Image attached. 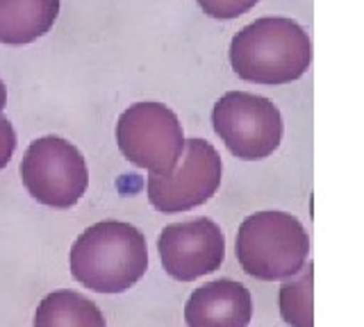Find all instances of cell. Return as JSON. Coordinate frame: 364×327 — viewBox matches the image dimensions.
Instances as JSON below:
<instances>
[{"label":"cell","mask_w":364,"mask_h":327,"mask_svg":"<svg viewBox=\"0 0 364 327\" xmlns=\"http://www.w3.org/2000/svg\"><path fill=\"white\" fill-rule=\"evenodd\" d=\"M312 41L307 32L284 16H262L230 41V66L246 82L287 84L310 69Z\"/></svg>","instance_id":"obj_1"},{"label":"cell","mask_w":364,"mask_h":327,"mask_svg":"<svg viewBox=\"0 0 364 327\" xmlns=\"http://www.w3.org/2000/svg\"><path fill=\"white\" fill-rule=\"evenodd\" d=\"M148 248L130 223L102 221L87 228L71 248V273L91 291L121 293L146 273Z\"/></svg>","instance_id":"obj_2"},{"label":"cell","mask_w":364,"mask_h":327,"mask_svg":"<svg viewBox=\"0 0 364 327\" xmlns=\"http://www.w3.org/2000/svg\"><path fill=\"white\" fill-rule=\"evenodd\" d=\"M237 259L248 275L276 282L294 277L310 255V236L284 211H257L237 232Z\"/></svg>","instance_id":"obj_3"},{"label":"cell","mask_w":364,"mask_h":327,"mask_svg":"<svg viewBox=\"0 0 364 327\" xmlns=\"http://www.w3.org/2000/svg\"><path fill=\"white\" fill-rule=\"evenodd\" d=\"M121 155L151 175H168L185 150V134L173 109L162 103H134L119 116Z\"/></svg>","instance_id":"obj_4"},{"label":"cell","mask_w":364,"mask_h":327,"mask_svg":"<svg viewBox=\"0 0 364 327\" xmlns=\"http://www.w3.org/2000/svg\"><path fill=\"white\" fill-rule=\"evenodd\" d=\"M23 184L28 194L55 209L73 207L89 187L85 157L71 141L62 137L34 139L21 164Z\"/></svg>","instance_id":"obj_5"},{"label":"cell","mask_w":364,"mask_h":327,"mask_svg":"<svg viewBox=\"0 0 364 327\" xmlns=\"http://www.w3.org/2000/svg\"><path fill=\"white\" fill-rule=\"evenodd\" d=\"M212 126L235 157L244 162L267 160L282 141L280 109L269 98L230 92L216 100Z\"/></svg>","instance_id":"obj_6"},{"label":"cell","mask_w":364,"mask_h":327,"mask_svg":"<svg viewBox=\"0 0 364 327\" xmlns=\"http://www.w3.org/2000/svg\"><path fill=\"white\" fill-rule=\"evenodd\" d=\"M221 184V157L205 139H185V150L168 175H148V200L162 214L205 205Z\"/></svg>","instance_id":"obj_7"},{"label":"cell","mask_w":364,"mask_h":327,"mask_svg":"<svg viewBox=\"0 0 364 327\" xmlns=\"http://www.w3.org/2000/svg\"><path fill=\"white\" fill-rule=\"evenodd\" d=\"M159 257L164 270L180 282H193L219 270L225 257V236L210 218L166 225L159 234Z\"/></svg>","instance_id":"obj_8"},{"label":"cell","mask_w":364,"mask_h":327,"mask_svg":"<svg viewBox=\"0 0 364 327\" xmlns=\"http://www.w3.org/2000/svg\"><path fill=\"white\" fill-rule=\"evenodd\" d=\"M253 318V300L244 284L235 279H216L196 289L187 300V327H248Z\"/></svg>","instance_id":"obj_9"},{"label":"cell","mask_w":364,"mask_h":327,"mask_svg":"<svg viewBox=\"0 0 364 327\" xmlns=\"http://www.w3.org/2000/svg\"><path fill=\"white\" fill-rule=\"evenodd\" d=\"M57 16L60 0H0V43L26 46L48 35Z\"/></svg>","instance_id":"obj_10"},{"label":"cell","mask_w":364,"mask_h":327,"mask_svg":"<svg viewBox=\"0 0 364 327\" xmlns=\"http://www.w3.org/2000/svg\"><path fill=\"white\" fill-rule=\"evenodd\" d=\"M34 327H107V323L89 298L75 291H53L39 302Z\"/></svg>","instance_id":"obj_11"},{"label":"cell","mask_w":364,"mask_h":327,"mask_svg":"<svg viewBox=\"0 0 364 327\" xmlns=\"http://www.w3.org/2000/svg\"><path fill=\"white\" fill-rule=\"evenodd\" d=\"M312 277L314 266L307 264L294 279L284 282L280 289V314L284 323L294 327H314L312 318Z\"/></svg>","instance_id":"obj_12"},{"label":"cell","mask_w":364,"mask_h":327,"mask_svg":"<svg viewBox=\"0 0 364 327\" xmlns=\"http://www.w3.org/2000/svg\"><path fill=\"white\" fill-rule=\"evenodd\" d=\"M196 3L210 18L232 21L237 16L246 14L248 9H253L259 0H196Z\"/></svg>","instance_id":"obj_13"},{"label":"cell","mask_w":364,"mask_h":327,"mask_svg":"<svg viewBox=\"0 0 364 327\" xmlns=\"http://www.w3.org/2000/svg\"><path fill=\"white\" fill-rule=\"evenodd\" d=\"M14 150H16V132L5 116H0V171L9 164Z\"/></svg>","instance_id":"obj_14"},{"label":"cell","mask_w":364,"mask_h":327,"mask_svg":"<svg viewBox=\"0 0 364 327\" xmlns=\"http://www.w3.org/2000/svg\"><path fill=\"white\" fill-rule=\"evenodd\" d=\"M5 105H7V87H5L3 80H0V116H3Z\"/></svg>","instance_id":"obj_15"}]
</instances>
